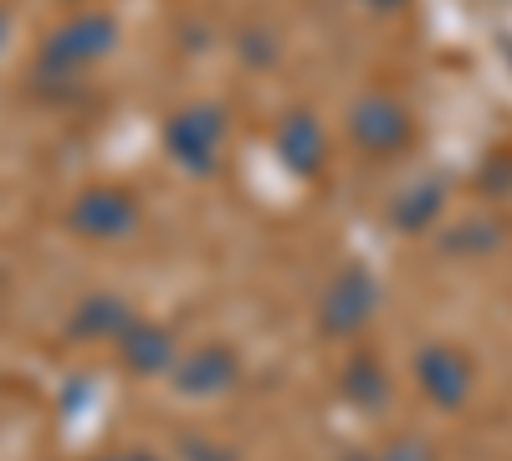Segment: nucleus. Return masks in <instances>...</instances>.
<instances>
[{
  "mask_svg": "<svg viewBox=\"0 0 512 461\" xmlns=\"http://www.w3.org/2000/svg\"><path fill=\"white\" fill-rule=\"evenodd\" d=\"M118 47V26L103 11H82L72 21H62L47 41L36 47V82H67L82 77L93 62H103Z\"/></svg>",
  "mask_w": 512,
  "mask_h": 461,
  "instance_id": "obj_1",
  "label": "nucleus"
},
{
  "mask_svg": "<svg viewBox=\"0 0 512 461\" xmlns=\"http://www.w3.org/2000/svg\"><path fill=\"white\" fill-rule=\"evenodd\" d=\"M226 134H231V118H226L221 103H185L164 118V154L175 159L185 175L205 180V175L221 170Z\"/></svg>",
  "mask_w": 512,
  "mask_h": 461,
  "instance_id": "obj_2",
  "label": "nucleus"
},
{
  "mask_svg": "<svg viewBox=\"0 0 512 461\" xmlns=\"http://www.w3.org/2000/svg\"><path fill=\"white\" fill-rule=\"evenodd\" d=\"M379 308V282L369 267L349 262L344 272H333L323 298H318V333L323 339H359V333L369 328Z\"/></svg>",
  "mask_w": 512,
  "mask_h": 461,
  "instance_id": "obj_3",
  "label": "nucleus"
},
{
  "mask_svg": "<svg viewBox=\"0 0 512 461\" xmlns=\"http://www.w3.org/2000/svg\"><path fill=\"white\" fill-rule=\"evenodd\" d=\"M67 226L82 241H123L139 231V195L123 185H88L67 205Z\"/></svg>",
  "mask_w": 512,
  "mask_h": 461,
  "instance_id": "obj_4",
  "label": "nucleus"
},
{
  "mask_svg": "<svg viewBox=\"0 0 512 461\" xmlns=\"http://www.w3.org/2000/svg\"><path fill=\"white\" fill-rule=\"evenodd\" d=\"M349 139L374 154V159H395L400 149H410L415 139V123H410V108L395 98V93H364L354 108H349Z\"/></svg>",
  "mask_w": 512,
  "mask_h": 461,
  "instance_id": "obj_5",
  "label": "nucleus"
},
{
  "mask_svg": "<svg viewBox=\"0 0 512 461\" xmlns=\"http://www.w3.org/2000/svg\"><path fill=\"white\" fill-rule=\"evenodd\" d=\"M415 385L431 405L461 410L466 395H472V385H477V369L456 344H420L415 349Z\"/></svg>",
  "mask_w": 512,
  "mask_h": 461,
  "instance_id": "obj_6",
  "label": "nucleus"
},
{
  "mask_svg": "<svg viewBox=\"0 0 512 461\" xmlns=\"http://www.w3.org/2000/svg\"><path fill=\"white\" fill-rule=\"evenodd\" d=\"M169 385L185 400H216L241 385V359L231 344H195L180 354V364L169 369Z\"/></svg>",
  "mask_w": 512,
  "mask_h": 461,
  "instance_id": "obj_7",
  "label": "nucleus"
},
{
  "mask_svg": "<svg viewBox=\"0 0 512 461\" xmlns=\"http://www.w3.org/2000/svg\"><path fill=\"white\" fill-rule=\"evenodd\" d=\"M118 364L128 374H139V380H159V374H169L180 364V349H175V333H169L164 323L154 318H134L123 333H118Z\"/></svg>",
  "mask_w": 512,
  "mask_h": 461,
  "instance_id": "obj_8",
  "label": "nucleus"
},
{
  "mask_svg": "<svg viewBox=\"0 0 512 461\" xmlns=\"http://www.w3.org/2000/svg\"><path fill=\"white\" fill-rule=\"evenodd\" d=\"M272 144H277L282 170L297 175V180H313L323 170V159H328V134H323V123H318L313 108H287Z\"/></svg>",
  "mask_w": 512,
  "mask_h": 461,
  "instance_id": "obj_9",
  "label": "nucleus"
},
{
  "mask_svg": "<svg viewBox=\"0 0 512 461\" xmlns=\"http://www.w3.org/2000/svg\"><path fill=\"white\" fill-rule=\"evenodd\" d=\"M134 318H139V313L128 308L123 298H113V292H93V298H82V303L72 308L67 333H72V339H82V344H98V339L118 344V333L134 323Z\"/></svg>",
  "mask_w": 512,
  "mask_h": 461,
  "instance_id": "obj_10",
  "label": "nucleus"
},
{
  "mask_svg": "<svg viewBox=\"0 0 512 461\" xmlns=\"http://www.w3.org/2000/svg\"><path fill=\"white\" fill-rule=\"evenodd\" d=\"M338 395H344L354 410H384L390 405V374H384V364L369 354V349H359V354H349V364L338 369Z\"/></svg>",
  "mask_w": 512,
  "mask_h": 461,
  "instance_id": "obj_11",
  "label": "nucleus"
},
{
  "mask_svg": "<svg viewBox=\"0 0 512 461\" xmlns=\"http://www.w3.org/2000/svg\"><path fill=\"white\" fill-rule=\"evenodd\" d=\"M446 211V190H441V180H420V185H405L400 195H395V205H390V221H395V231H425L436 216Z\"/></svg>",
  "mask_w": 512,
  "mask_h": 461,
  "instance_id": "obj_12",
  "label": "nucleus"
},
{
  "mask_svg": "<svg viewBox=\"0 0 512 461\" xmlns=\"http://www.w3.org/2000/svg\"><path fill=\"white\" fill-rule=\"evenodd\" d=\"M359 461H436V446L425 436H395V441H384L379 451H369Z\"/></svg>",
  "mask_w": 512,
  "mask_h": 461,
  "instance_id": "obj_13",
  "label": "nucleus"
},
{
  "mask_svg": "<svg viewBox=\"0 0 512 461\" xmlns=\"http://www.w3.org/2000/svg\"><path fill=\"white\" fill-rule=\"evenodd\" d=\"M185 456L190 461H236V451L231 446H221V441H200V436H185Z\"/></svg>",
  "mask_w": 512,
  "mask_h": 461,
  "instance_id": "obj_14",
  "label": "nucleus"
},
{
  "mask_svg": "<svg viewBox=\"0 0 512 461\" xmlns=\"http://www.w3.org/2000/svg\"><path fill=\"white\" fill-rule=\"evenodd\" d=\"M93 461H164V456H154L144 446H118V451H98Z\"/></svg>",
  "mask_w": 512,
  "mask_h": 461,
  "instance_id": "obj_15",
  "label": "nucleus"
},
{
  "mask_svg": "<svg viewBox=\"0 0 512 461\" xmlns=\"http://www.w3.org/2000/svg\"><path fill=\"white\" fill-rule=\"evenodd\" d=\"M364 6H374V11H400L405 0H364Z\"/></svg>",
  "mask_w": 512,
  "mask_h": 461,
  "instance_id": "obj_16",
  "label": "nucleus"
},
{
  "mask_svg": "<svg viewBox=\"0 0 512 461\" xmlns=\"http://www.w3.org/2000/svg\"><path fill=\"white\" fill-rule=\"evenodd\" d=\"M6 31H11V16H6V6H0V47H6Z\"/></svg>",
  "mask_w": 512,
  "mask_h": 461,
  "instance_id": "obj_17",
  "label": "nucleus"
}]
</instances>
